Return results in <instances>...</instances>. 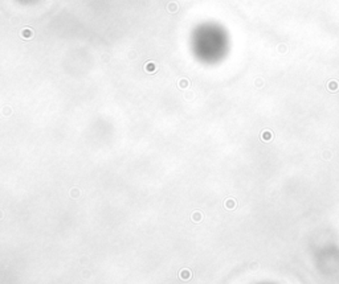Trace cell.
<instances>
[{"label":"cell","instance_id":"cell-1","mask_svg":"<svg viewBox=\"0 0 339 284\" xmlns=\"http://www.w3.org/2000/svg\"><path fill=\"white\" fill-rule=\"evenodd\" d=\"M191 46L201 62L216 63L228 53L229 36L220 24L203 23L193 31Z\"/></svg>","mask_w":339,"mask_h":284}]
</instances>
